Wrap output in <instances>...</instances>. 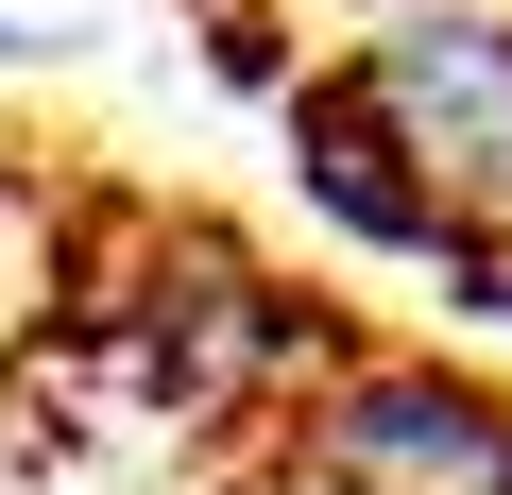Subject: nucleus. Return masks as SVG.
<instances>
[{
    "instance_id": "obj_3",
    "label": "nucleus",
    "mask_w": 512,
    "mask_h": 495,
    "mask_svg": "<svg viewBox=\"0 0 512 495\" xmlns=\"http://www.w3.org/2000/svg\"><path fill=\"white\" fill-rule=\"evenodd\" d=\"M274 427H291V478L274 495H512V393H478L444 359H376L359 342Z\"/></svg>"
},
{
    "instance_id": "obj_4",
    "label": "nucleus",
    "mask_w": 512,
    "mask_h": 495,
    "mask_svg": "<svg viewBox=\"0 0 512 495\" xmlns=\"http://www.w3.org/2000/svg\"><path fill=\"white\" fill-rule=\"evenodd\" d=\"M291 171H308V205L342 222V239H376V257H444V274H478L495 308H512V239H478L393 137H376V103L342 86V69H308L291 86Z\"/></svg>"
},
{
    "instance_id": "obj_2",
    "label": "nucleus",
    "mask_w": 512,
    "mask_h": 495,
    "mask_svg": "<svg viewBox=\"0 0 512 495\" xmlns=\"http://www.w3.org/2000/svg\"><path fill=\"white\" fill-rule=\"evenodd\" d=\"M325 69L376 103V137L478 239H512V18H495V0H393V18H359Z\"/></svg>"
},
{
    "instance_id": "obj_1",
    "label": "nucleus",
    "mask_w": 512,
    "mask_h": 495,
    "mask_svg": "<svg viewBox=\"0 0 512 495\" xmlns=\"http://www.w3.org/2000/svg\"><path fill=\"white\" fill-rule=\"evenodd\" d=\"M69 359L120 393V410H171V427H274L308 376H342V308H308L291 274H256L222 222H154V205H103V257L69 274Z\"/></svg>"
}]
</instances>
